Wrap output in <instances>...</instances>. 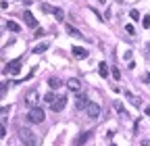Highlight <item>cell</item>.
I'll list each match as a JSON object with an SVG mask.
<instances>
[{"label":"cell","mask_w":150,"mask_h":146,"mask_svg":"<svg viewBox=\"0 0 150 146\" xmlns=\"http://www.w3.org/2000/svg\"><path fill=\"white\" fill-rule=\"evenodd\" d=\"M17 134H19V140L23 142V146H38L36 134H33L29 127H19V130H17Z\"/></svg>","instance_id":"1"},{"label":"cell","mask_w":150,"mask_h":146,"mask_svg":"<svg viewBox=\"0 0 150 146\" xmlns=\"http://www.w3.org/2000/svg\"><path fill=\"white\" fill-rule=\"evenodd\" d=\"M2 71H4V75H19V71H21V58H15V61H11Z\"/></svg>","instance_id":"2"},{"label":"cell","mask_w":150,"mask_h":146,"mask_svg":"<svg viewBox=\"0 0 150 146\" xmlns=\"http://www.w3.org/2000/svg\"><path fill=\"white\" fill-rule=\"evenodd\" d=\"M27 119H29L31 123H42V121H44V111H42L40 107H33V109H29Z\"/></svg>","instance_id":"3"},{"label":"cell","mask_w":150,"mask_h":146,"mask_svg":"<svg viewBox=\"0 0 150 146\" xmlns=\"http://www.w3.org/2000/svg\"><path fill=\"white\" fill-rule=\"evenodd\" d=\"M86 113H88V117H90V119H98V115H100V105H98V102H88Z\"/></svg>","instance_id":"4"},{"label":"cell","mask_w":150,"mask_h":146,"mask_svg":"<svg viewBox=\"0 0 150 146\" xmlns=\"http://www.w3.org/2000/svg\"><path fill=\"white\" fill-rule=\"evenodd\" d=\"M36 102H38V90L31 88L27 94H25V105H27L29 109H33V107H36Z\"/></svg>","instance_id":"5"},{"label":"cell","mask_w":150,"mask_h":146,"mask_svg":"<svg viewBox=\"0 0 150 146\" xmlns=\"http://www.w3.org/2000/svg\"><path fill=\"white\" fill-rule=\"evenodd\" d=\"M65 105H67V96H56L54 102L50 105V109L54 111V113H60V111L65 109Z\"/></svg>","instance_id":"6"},{"label":"cell","mask_w":150,"mask_h":146,"mask_svg":"<svg viewBox=\"0 0 150 146\" xmlns=\"http://www.w3.org/2000/svg\"><path fill=\"white\" fill-rule=\"evenodd\" d=\"M23 19H25V23H27L31 29H36V27H38V19H36V17H33L29 11H25V13H23Z\"/></svg>","instance_id":"7"},{"label":"cell","mask_w":150,"mask_h":146,"mask_svg":"<svg viewBox=\"0 0 150 146\" xmlns=\"http://www.w3.org/2000/svg\"><path fill=\"white\" fill-rule=\"evenodd\" d=\"M67 88L71 90V92H77L79 94V90H81V81H79L77 77H71V79L67 81Z\"/></svg>","instance_id":"8"},{"label":"cell","mask_w":150,"mask_h":146,"mask_svg":"<svg viewBox=\"0 0 150 146\" xmlns=\"http://www.w3.org/2000/svg\"><path fill=\"white\" fill-rule=\"evenodd\" d=\"M71 52H73L75 58H86V56H88V50L81 48V46H73V48H71Z\"/></svg>","instance_id":"9"},{"label":"cell","mask_w":150,"mask_h":146,"mask_svg":"<svg viewBox=\"0 0 150 146\" xmlns=\"http://www.w3.org/2000/svg\"><path fill=\"white\" fill-rule=\"evenodd\" d=\"M88 102H90V100H88L86 96L77 94V98H75V107H77V109H86V107H88Z\"/></svg>","instance_id":"10"},{"label":"cell","mask_w":150,"mask_h":146,"mask_svg":"<svg viewBox=\"0 0 150 146\" xmlns=\"http://www.w3.org/2000/svg\"><path fill=\"white\" fill-rule=\"evenodd\" d=\"M90 136H92V132H83V134H79V138L75 140V144H77V146H83V144H86V140L90 138Z\"/></svg>","instance_id":"11"},{"label":"cell","mask_w":150,"mask_h":146,"mask_svg":"<svg viewBox=\"0 0 150 146\" xmlns=\"http://www.w3.org/2000/svg\"><path fill=\"white\" fill-rule=\"evenodd\" d=\"M65 29H67V33H69V36H73V38H83V36H81V31H79V29H75L73 25H67Z\"/></svg>","instance_id":"12"},{"label":"cell","mask_w":150,"mask_h":146,"mask_svg":"<svg viewBox=\"0 0 150 146\" xmlns=\"http://www.w3.org/2000/svg\"><path fill=\"white\" fill-rule=\"evenodd\" d=\"M52 15L56 17V21H63V19H65V13H63V8H56V6H52Z\"/></svg>","instance_id":"13"},{"label":"cell","mask_w":150,"mask_h":146,"mask_svg":"<svg viewBox=\"0 0 150 146\" xmlns=\"http://www.w3.org/2000/svg\"><path fill=\"white\" fill-rule=\"evenodd\" d=\"M8 113H11V107H4V109H0V123H2V125H4V121H6Z\"/></svg>","instance_id":"14"},{"label":"cell","mask_w":150,"mask_h":146,"mask_svg":"<svg viewBox=\"0 0 150 146\" xmlns=\"http://www.w3.org/2000/svg\"><path fill=\"white\" fill-rule=\"evenodd\" d=\"M48 86H50L52 90H56V88H60V79H58V77H50V79H48Z\"/></svg>","instance_id":"15"},{"label":"cell","mask_w":150,"mask_h":146,"mask_svg":"<svg viewBox=\"0 0 150 146\" xmlns=\"http://www.w3.org/2000/svg\"><path fill=\"white\" fill-rule=\"evenodd\" d=\"M44 50H48V42H42V44H38L36 48H33V52H36V54H42Z\"/></svg>","instance_id":"16"},{"label":"cell","mask_w":150,"mask_h":146,"mask_svg":"<svg viewBox=\"0 0 150 146\" xmlns=\"http://www.w3.org/2000/svg\"><path fill=\"white\" fill-rule=\"evenodd\" d=\"M98 73H100V77H109V67L104 63H100L98 65Z\"/></svg>","instance_id":"17"},{"label":"cell","mask_w":150,"mask_h":146,"mask_svg":"<svg viewBox=\"0 0 150 146\" xmlns=\"http://www.w3.org/2000/svg\"><path fill=\"white\" fill-rule=\"evenodd\" d=\"M6 27L11 29V31H15V33H19V29H21V27H19V23H15V21H8V23H6Z\"/></svg>","instance_id":"18"},{"label":"cell","mask_w":150,"mask_h":146,"mask_svg":"<svg viewBox=\"0 0 150 146\" xmlns=\"http://www.w3.org/2000/svg\"><path fill=\"white\" fill-rule=\"evenodd\" d=\"M115 109H117V113H119L121 117H127V111L123 109V105H121V102H115Z\"/></svg>","instance_id":"19"},{"label":"cell","mask_w":150,"mask_h":146,"mask_svg":"<svg viewBox=\"0 0 150 146\" xmlns=\"http://www.w3.org/2000/svg\"><path fill=\"white\" fill-rule=\"evenodd\" d=\"M8 86H11V84H8V81H2V84H0V98H2L4 94H6V90H8Z\"/></svg>","instance_id":"20"},{"label":"cell","mask_w":150,"mask_h":146,"mask_svg":"<svg viewBox=\"0 0 150 146\" xmlns=\"http://www.w3.org/2000/svg\"><path fill=\"white\" fill-rule=\"evenodd\" d=\"M54 98H56L54 94H52V92H48V94H46V98H44V100H46L48 105H52V102H54Z\"/></svg>","instance_id":"21"},{"label":"cell","mask_w":150,"mask_h":146,"mask_svg":"<svg viewBox=\"0 0 150 146\" xmlns=\"http://www.w3.org/2000/svg\"><path fill=\"white\" fill-rule=\"evenodd\" d=\"M142 25H144V29H148L150 27V17L146 15V17H142Z\"/></svg>","instance_id":"22"},{"label":"cell","mask_w":150,"mask_h":146,"mask_svg":"<svg viewBox=\"0 0 150 146\" xmlns=\"http://www.w3.org/2000/svg\"><path fill=\"white\" fill-rule=\"evenodd\" d=\"M129 17H131V19H134V21H138V19H140V13H138V11H136V8H134V11H131V13H129Z\"/></svg>","instance_id":"23"},{"label":"cell","mask_w":150,"mask_h":146,"mask_svg":"<svg viewBox=\"0 0 150 146\" xmlns=\"http://www.w3.org/2000/svg\"><path fill=\"white\" fill-rule=\"evenodd\" d=\"M113 77H115V79H119V77H121V71L117 69V67H113Z\"/></svg>","instance_id":"24"},{"label":"cell","mask_w":150,"mask_h":146,"mask_svg":"<svg viewBox=\"0 0 150 146\" xmlns=\"http://www.w3.org/2000/svg\"><path fill=\"white\" fill-rule=\"evenodd\" d=\"M125 31H127V33H131V36H134V33H136V29H134V25H125Z\"/></svg>","instance_id":"25"},{"label":"cell","mask_w":150,"mask_h":146,"mask_svg":"<svg viewBox=\"0 0 150 146\" xmlns=\"http://www.w3.org/2000/svg\"><path fill=\"white\" fill-rule=\"evenodd\" d=\"M4 136H6V127L0 123V138H4Z\"/></svg>","instance_id":"26"},{"label":"cell","mask_w":150,"mask_h":146,"mask_svg":"<svg viewBox=\"0 0 150 146\" xmlns=\"http://www.w3.org/2000/svg\"><path fill=\"white\" fill-rule=\"evenodd\" d=\"M0 8H2V11H6V8H8V2H4V0H2V2H0Z\"/></svg>","instance_id":"27"},{"label":"cell","mask_w":150,"mask_h":146,"mask_svg":"<svg viewBox=\"0 0 150 146\" xmlns=\"http://www.w3.org/2000/svg\"><path fill=\"white\" fill-rule=\"evenodd\" d=\"M146 58L150 61V44H146Z\"/></svg>","instance_id":"28"},{"label":"cell","mask_w":150,"mask_h":146,"mask_svg":"<svg viewBox=\"0 0 150 146\" xmlns=\"http://www.w3.org/2000/svg\"><path fill=\"white\" fill-rule=\"evenodd\" d=\"M142 79H144V81H146V84H150V75H148V73H146V75H144V77H142Z\"/></svg>","instance_id":"29"},{"label":"cell","mask_w":150,"mask_h":146,"mask_svg":"<svg viewBox=\"0 0 150 146\" xmlns=\"http://www.w3.org/2000/svg\"><path fill=\"white\" fill-rule=\"evenodd\" d=\"M146 115H148V117H150V107H146Z\"/></svg>","instance_id":"30"},{"label":"cell","mask_w":150,"mask_h":146,"mask_svg":"<svg viewBox=\"0 0 150 146\" xmlns=\"http://www.w3.org/2000/svg\"><path fill=\"white\" fill-rule=\"evenodd\" d=\"M113 146H115V144H113Z\"/></svg>","instance_id":"31"}]
</instances>
